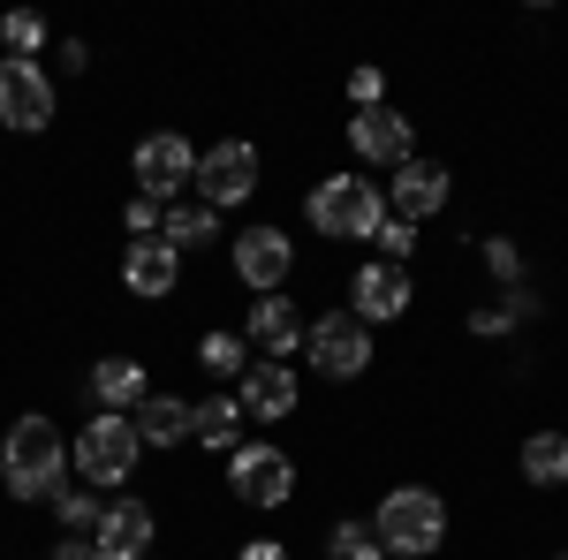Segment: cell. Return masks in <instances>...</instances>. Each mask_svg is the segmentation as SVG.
<instances>
[{
  "label": "cell",
  "instance_id": "30",
  "mask_svg": "<svg viewBox=\"0 0 568 560\" xmlns=\"http://www.w3.org/2000/svg\"><path fill=\"white\" fill-rule=\"evenodd\" d=\"M349 99H356V114H364V106H387V77H379V69L364 61V69L349 77Z\"/></svg>",
  "mask_w": 568,
  "mask_h": 560
},
{
  "label": "cell",
  "instance_id": "9",
  "mask_svg": "<svg viewBox=\"0 0 568 560\" xmlns=\"http://www.w3.org/2000/svg\"><path fill=\"white\" fill-rule=\"evenodd\" d=\"M227 265H235V281H243V288L273 296V288L288 281V265H296V243H288V227L258 220V227H243V235L227 243Z\"/></svg>",
  "mask_w": 568,
  "mask_h": 560
},
{
  "label": "cell",
  "instance_id": "28",
  "mask_svg": "<svg viewBox=\"0 0 568 560\" xmlns=\"http://www.w3.org/2000/svg\"><path fill=\"white\" fill-rule=\"evenodd\" d=\"M372 243H379V265H409V251H417V227L387 213L379 227H372Z\"/></svg>",
  "mask_w": 568,
  "mask_h": 560
},
{
  "label": "cell",
  "instance_id": "4",
  "mask_svg": "<svg viewBox=\"0 0 568 560\" xmlns=\"http://www.w3.org/2000/svg\"><path fill=\"white\" fill-rule=\"evenodd\" d=\"M136 455H144V439H136V425L114 417V409H99V417L69 439V470L84 477L91 492H122L136 477Z\"/></svg>",
  "mask_w": 568,
  "mask_h": 560
},
{
  "label": "cell",
  "instance_id": "15",
  "mask_svg": "<svg viewBox=\"0 0 568 560\" xmlns=\"http://www.w3.org/2000/svg\"><path fill=\"white\" fill-rule=\"evenodd\" d=\"M152 538H160V516H152L144 500H106V516H99V530H91L99 560H144Z\"/></svg>",
  "mask_w": 568,
  "mask_h": 560
},
{
  "label": "cell",
  "instance_id": "21",
  "mask_svg": "<svg viewBox=\"0 0 568 560\" xmlns=\"http://www.w3.org/2000/svg\"><path fill=\"white\" fill-rule=\"evenodd\" d=\"M530 318H546V296H538V288H508L500 303H478V310H470V334L493 342V334H516Z\"/></svg>",
  "mask_w": 568,
  "mask_h": 560
},
{
  "label": "cell",
  "instance_id": "20",
  "mask_svg": "<svg viewBox=\"0 0 568 560\" xmlns=\"http://www.w3.org/2000/svg\"><path fill=\"white\" fill-rule=\"evenodd\" d=\"M160 243H168L175 258H190V251L220 243V213H213V205H197V197H182V205L160 213Z\"/></svg>",
  "mask_w": 568,
  "mask_h": 560
},
{
  "label": "cell",
  "instance_id": "8",
  "mask_svg": "<svg viewBox=\"0 0 568 560\" xmlns=\"http://www.w3.org/2000/svg\"><path fill=\"white\" fill-rule=\"evenodd\" d=\"M227 485H235L243 508H288V492H296V462H288V447L243 439V447L227 455Z\"/></svg>",
  "mask_w": 568,
  "mask_h": 560
},
{
  "label": "cell",
  "instance_id": "25",
  "mask_svg": "<svg viewBox=\"0 0 568 560\" xmlns=\"http://www.w3.org/2000/svg\"><path fill=\"white\" fill-rule=\"evenodd\" d=\"M53 516H61L69 538H91L99 516H106V492H91V485H61V492H53Z\"/></svg>",
  "mask_w": 568,
  "mask_h": 560
},
{
  "label": "cell",
  "instance_id": "27",
  "mask_svg": "<svg viewBox=\"0 0 568 560\" xmlns=\"http://www.w3.org/2000/svg\"><path fill=\"white\" fill-rule=\"evenodd\" d=\"M326 553H334V560H387V553H379V538H372L364 522H349V516L326 530Z\"/></svg>",
  "mask_w": 568,
  "mask_h": 560
},
{
  "label": "cell",
  "instance_id": "31",
  "mask_svg": "<svg viewBox=\"0 0 568 560\" xmlns=\"http://www.w3.org/2000/svg\"><path fill=\"white\" fill-rule=\"evenodd\" d=\"M160 213H168V205H152V197H130V205H122V227H130L136 243H144V235H160Z\"/></svg>",
  "mask_w": 568,
  "mask_h": 560
},
{
  "label": "cell",
  "instance_id": "17",
  "mask_svg": "<svg viewBox=\"0 0 568 560\" xmlns=\"http://www.w3.org/2000/svg\"><path fill=\"white\" fill-rule=\"evenodd\" d=\"M235 401H243V417H251V425H281V417H296V401H304V387H296V371H288V364H251V371H243V394H235Z\"/></svg>",
  "mask_w": 568,
  "mask_h": 560
},
{
  "label": "cell",
  "instance_id": "6",
  "mask_svg": "<svg viewBox=\"0 0 568 560\" xmlns=\"http://www.w3.org/2000/svg\"><path fill=\"white\" fill-rule=\"evenodd\" d=\"M258 174H265V160H258V144H243V136H220L213 152H197V205H213V213H227V205H251L258 197Z\"/></svg>",
  "mask_w": 568,
  "mask_h": 560
},
{
  "label": "cell",
  "instance_id": "11",
  "mask_svg": "<svg viewBox=\"0 0 568 560\" xmlns=\"http://www.w3.org/2000/svg\"><path fill=\"white\" fill-rule=\"evenodd\" d=\"M349 152L364 167H409L417 160V122L394 114V106H364L349 122Z\"/></svg>",
  "mask_w": 568,
  "mask_h": 560
},
{
  "label": "cell",
  "instance_id": "19",
  "mask_svg": "<svg viewBox=\"0 0 568 560\" xmlns=\"http://www.w3.org/2000/svg\"><path fill=\"white\" fill-rule=\"evenodd\" d=\"M91 401H99V409H114V417H130L136 401H144V394H152V379H144V364H136V356H99V364H91Z\"/></svg>",
  "mask_w": 568,
  "mask_h": 560
},
{
  "label": "cell",
  "instance_id": "23",
  "mask_svg": "<svg viewBox=\"0 0 568 560\" xmlns=\"http://www.w3.org/2000/svg\"><path fill=\"white\" fill-rule=\"evenodd\" d=\"M197 439H205L213 455H235V447H243V401H235V394L197 401Z\"/></svg>",
  "mask_w": 568,
  "mask_h": 560
},
{
  "label": "cell",
  "instance_id": "29",
  "mask_svg": "<svg viewBox=\"0 0 568 560\" xmlns=\"http://www.w3.org/2000/svg\"><path fill=\"white\" fill-rule=\"evenodd\" d=\"M485 273L508 281V288H524V251H516L508 235H485Z\"/></svg>",
  "mask_w": 568,
  "mask_h": 560
},
{
  "label": "cell",
  "instance_id": "16",
  "mask_svg": "<svg viewBox=\"0 0 568 560\" xmlns=\"http://www.w3.org/2000/svg\"><path fill=\"white\" fill-rule=\"evenodd\" d=\"M122 288H130L136 303H168L182 288V258L160 243V235H144V243L122 251Z\"/></svg>",
  "mask_w": 568,
  "mask_h": 560
},
{
  "label": "cell",
  "instance_id": "5",
  "mask_svg": "<svg viewBox=\"0 0 568 560\" xmlns=\"http://www.w3.org/2000/svg\"><path fill=\"white\" fill-rule=\"evenodd\" d=\"M130 182H136V197H152V205H182V190L197 182V144L182 130H152L130 152Z\"/></svg>",
  "mask_w": 568,
  "mask_h": 560
},
{
  "label": "cell",
  "instance_id": "22",
  "mask_svg": "<svg viewBox=\"0 0 568 560\" xmlns=\"http://www.w3.org/2000/svg\"><path fill=\"white\" fill-rule=\"evenodd\" d=\"M524 485H546V492H554V485H568V431H530L524 439Z\"/></svg>",
  "mask_w": 568,
  "mask_h": 560
},
{
  "label": "cell",
  "instance_id": "3",
  "mask_svg": "<svg viewBox=\"0 0 568 560\" xmlns=\"http://www.w3.org/2000/svg\"><path fill=\"white\" fill-rule=\"evenodd\" d=\"M304 213L311 235H326V243H372V227L387 220V190L364 182V174H318Z\"/></svg>",
  "mask_w": 568,
  "mask_h": 560
},
{
  "label": "cell",
  "instance_id": "26",
  "mask_svg": "<svg viewBox=\"0 0 568 560\" xmlns=\"http://www.w3.org/2000/svg\"><path fill=\"white\" fill-rule=\"evenodd\" d=\"M0 45H8V61H39L45 16H39V8H8V16H0Z\"/></svg>",
  "mask_w": 568,
  "mask_h": 560
},
{
  "label": "cell",
  "instance_id": "33",
  "mask_svg": "<svg viewBox=\"0 0 568 560\" xmlns=\"http://www.w3.org/2000/svg\"><path fill=\"white\" fill-rule=\"evenodd\" d=\"M53 560H99V546H91V538H61V546H53Z\"/></svg>",
  "mask_w": 568,
  "mask_h": 560
},
{
  "label": "cell",
  "instance_id": "32",
  "mask_svg": "<svg viewBox=\"0 0 568 560\" xmlns=\"http://www.w3.org/2000/svg\"><path fill=\"white\" fill-rule=\"evenodd\" d=\"M235 560H288V538H243Z\"/></svg>",
  "mask_w": 568,
  "mask_h": 560
},
{
  "label": "cell",
  "instance_id": "34",
  "mask_svg": "<svg viewBox=\"0 0 568 560\" xmlns=\"http://www.w3.org/2000/svg\"><path fill=\"white\" fill-rule=\"evenodd\" d=\"M554 560H568V553H554Z\"/></svg>",
  "mask_w": 568,
  "mask_h": 560
},
{
  "label": "cell",
  "instance_id": "12",
  "mask_svg": "<svg viewBox=\"0 0 568 560\" xmlns=\"http://www.w3.org/2000/svg\"><path fill=\"white\" fill-rule=\"evenodd\" d=\"M447 197H455V174L439 167V160H409V167H394V182H387V213L409 220V227H425Z\"/></svg>",
  "mask_w": 568,
  "mask_h": 560
},
{
  "label": "cell",
  "instance_id": "14",
  "mask_svg": "<svg viewBox=\"0 0 568 560\" xmlns=\"http://www.w3.org/2000/svg\"><path fill=\"white\" fill-rule=\"evenodd\" d=\"M349 310L364 318V326H394L402 310H409V265H356L349 281Z\"/></svg>",
  "mask_w": 568,
  "mask_h": 560
},
{
  "label": "cell",
  "instance_id": "7",
  "mask_svg": "<svg viewBox=\"0 0 568 560\" xmlns=\"http://www.w3.org/2000/svg\"><path fill=\"white\" fill-rule=\"evenodd\" d=\"M304 356L318 379H364L372 371V326L356 310H326L304 326Z\"/></svg>",
  "mask_w": 568,
  "mask_h": 560
},
{
  "label": "cell",
  "instance_id": "18",
  "mask_svg": "<svg viewBox=\"0 0 568 560\" xmlns=\"http://www.w3.org/2000/svg\"><path fill=\"white\" fill-rule=\"evenodd\" d=\"M130 425L144 447H182L190 431H197V401H182V394H144L130 409Z\"/></svg>",
  "mask_w": 568,
  "mask_h": 560
},
{
  "label": "cell",
  "instance_id": "2",
  "mask_svg": "<svg viewBox=\"0 0 568 560\" xmlns=\"http://www.w3.org/2000/svg\"><path fill=\"white\" fill-rule=\"evenodd\" d=\"M372 538H379L387 560H433L447 546V500L433 485H394L379 500V516H372Z\"/></svg>",
  "mask_w": 568,
  "mask_h": 560
},
{
  "label": "cell",
  "instance_id": "10",
  "mask_svg": "<svg viewBox=\"0 0 568 560\" xmlns=\"http://www.w3.org/2000/svg\"><path fill=\"white\" fill-rule=\"evenodd\" d=\"M53 122V77L39 61H0V130L39 136Z\"/></svg>",
  "mask_w": 568,
  "mask_h": 560
},
{
  "label": "cell",
  "instance_id": "24",
  "mask_svg": "<svg viewBox=\"0 0 568 560\" xmlns=\"http://www.w3.org/2000/svg\"><path fill=\"white\" fill-rule=\"evenodd\" d=\"M197 364H205L213 379H243V371H251V342H243L235 326H213V334L197 342Z\"/></svg>",
  "mask_w": 568,
  "mask_h": 560
},
{
  "label": "cell",
  "instance_id": "13",
  "mask_svg": "<svg viewBox=\"0 0 568 560\" xmlns=\"http://www.w3.org/2000/svg\"><path fill=\"white\" fill-rule=\"evenodd\" d=\"M243 342L258 348L265 364H288V356L304 348V310L281 296V288H273V296H258L251 310H243Z\"/></svg>",
  "mask_w": 568,
  "mask_h": 560
},
{
  "label": "cell",
  "instance_id": "1",
  "mask_svg": "<svg viewBox=\"0 0 568 560\" xmlns=\"http://www.w3.org/2000/svg\"><path fill=\"white\" fill-rule=\"evenodd\" d=\"M0 477H8L16 500H53L69 485V439H61V425L45 409L8 425V439H0Z\"/></svg>",
  "mask_w": 568,
  "mask_h": 560
}]
</instances>
